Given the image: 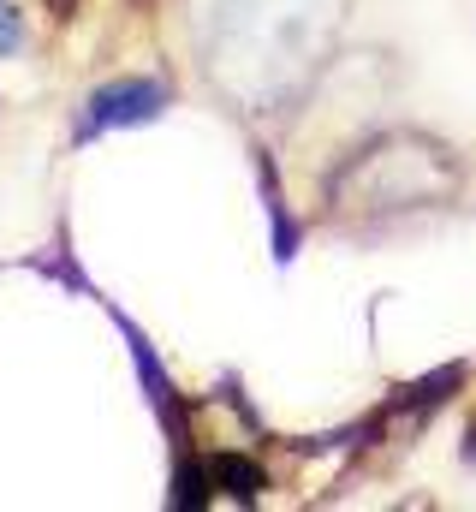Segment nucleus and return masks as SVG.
<instances>
[{"instance_id":"4","label":"nucleus","mask_w":476,"mask_h":512,"mask_svg":"<svg viewBox=\"0 0 476 512\" xmlns=\"http://www.w3.org/2000/svg\"><path fill=\"white\" fill-rule=\"evenodd\" d=\"M12 48H18V12L0 0V54H12Z\"/></svg>"},{"instance_id":"1","label":"nucleus","mask_w":476,"mask_h":512,"mask_svg":"<svg viewBox=\"0 0 476 512\" xmlns=\"http://www.w3.org/2000/svg\"><path fill=\"white\" fill-rule=\"evenodd\" d=\"M340 179H357L363 209H411V203H435L453 185V161L423 137H387L369 155H357Z\"/></svg>"},{"instance_id":"2","label":"nucleus","mask_w":476,"mask_h":512,"mask_svg":"<svg viewBox=\"0 0 476 512\" xmlns=\"http://www.w3.org/2000/svg\"><path fill=\"white\" fill-rule=\"evenodd\" d=\"M161 108H167V84H155V78H119V84L90 96L78 137H96V131H114V126H143Z\"/></svg>"},{"instance_id":"3","label":"nucleus","mask_w":476,"mask_h":512,"mask_svg":"<svg viewBox=\"0 0 476 512\" xmlns=\"http://www.w3.org/2000/svg\"><path fill=\"white\" fill-rule=\"evenodd\" d=\"M209 477H215V483H227L238 501H256V489H262V471H256L250 459H238V453H221V459L209 465Z\"/></svg>"}]
</instances>
